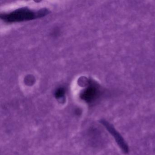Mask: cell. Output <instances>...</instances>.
I'll return each instance as SVG.
<instances>
[{"instance_id":"obj_2","label":"cell","mask_w":155,"mask_h":155,"mask_svg":"<svg viewBox=\"0 0 155 155\" xmlns=\"http://www.w3.org/2000/svg\"><path fill=\"white\" fill-rule=\"evenodd\" d=\"M94 83L91 82L89 86L85 89L81 94V97L87 102H91L94 100L98 95L97 87Z\"/></svg>"},{"instance_id":"obj_1","label":"cell","mask_w":155,"mask_h":155,"mask_svg":"<svg viewBox=\"0 0 155 155\" xmlns=\"http://www.w3.org/2000/svg\"><path fill=\"white\" fill-rule=\"evenodd\" d=\"M48 13V10L47 9H42L38 11H34L28 8H22L9 13L1 14V18L5 22L9 23L22 22L41 18Z\"/></svg>"},{"instance_id":"obj_3","label":"cell","mask_w":155,"mask_h":155,"mask_svg":"<svg viewBox=\"0 0 155 155\" xmlns=\"http://www.w3.org/2000/svg\"><path fill=\"white\" fill-rule=\"evenodd\" d=\"M101 122L103 125H105V127H107V130H108L110 132V133L112 134V135H113V137L116 139V141L117 142L118 144H119L120 147L122 149L123 151H124L125 153L127 152L128 150L127 146V144L125 143L124 140L123 139L121 136L119 134V133L115 130L113 127L111 126V125H110L107 122L105 121H102Z\"/></svg>"},{"instance_id":"obj_4","label":"cell","mask_w":155,"mask_h":155,"mask_svg":"<svg viewBox=\"0 0 155 155\" xmlns=\"http://www.w3.org/2000/svg\"><path fill=\"white\" fill-rule=\"evenodd\" d=\"M65 93V90L64 88L60 87L55 91V97L57 99H61L63 97Z\"/></svg>"}]
</instances>
